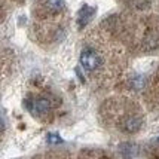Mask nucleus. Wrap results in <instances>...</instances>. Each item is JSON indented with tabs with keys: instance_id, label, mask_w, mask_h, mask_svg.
<instances>
[{
	"instance_id": "nucleus-4",
	"label": "nucleus",
	"mask_w": 159,
	"mask_h": 159,
	"mask_svg": "<svg viewBox=\"0 0 159 159\" xmlns=\"http://www.w3.org/2000/svg\"><path fill=\"white\" fill-rule=\"evenodd\" d=\"M94 12H95L94 7H89V6L85 5V6L80 9V12H79V25H80V27L85 25V24L91 20V16L94 15Z\"/></svg>"
},
{
	"instance_id": "nucleus-3",
	"label": "nucleus",
	"mask_w": 159,
	"mask_h": 159,
	"mask_svg": "<svg viewBox=\"0 0 159 159\" xmlns=\"http://www.w3.org/2000/svg\"><path fill=\"white\" fill-rule=\"evenodd\" d=\"M141 126V119L139 116H128V118L124 120L122 124V128H124L126 132H135L140 129Z\"/></svg>"
},
{
	"instance_id": "nucleus-1",
	"label": "nucleus",
	"mask_w": 159,
	"mask_h": 159,
	"mask_svg": "<svg viewBox=\"0 0 159 159\" xmlns=\"http://www.w3.org/2000/svg\"><path fill=\"white\" fill-rule=\"evenodd\" d=\"M80 64L86 71H95L101 64V58L95 51L86 48L80 52Z\"/></svg>"
},
{
	"instance_id": "nucleus-2",
	"label": "nucleus",
	"mask_w": 159,
	"mask_h": 159,
	"mask_svg": "<svg viewBox=\"0 0 159 159\" xmlns=\"http://www.w3.org/2000/svg\"><path fill=\"white\" fill-rule=\"evenodd\" d=\"M27 106L30 110L33 109L37 115H46L49 111V109H51V103L46 98H37L34 103H27Z\"/></svg>"
},
{
	"instance_id": "nucleus-5",
	"label": "nucleus",
	"mask_w": 159,
	"mask_h": 159,
	"mask_svg": "<svg viewBox=\"0 0 159 159\" xmlns=\"http://www.w3.org/2000/svg\"><path fill=\"white\" fill-rule=\"evenodd\" d=\"M46 7L49 11L60 12L66 7V3H64V0H46Z\"/></svg>"
},
{
	"instance_id": "nucleus-6",
	"label": "nucleus",
	"mask_w": 159,
	"mask_h": 159,
	"mask_svg": "<svg viewBox=\"0 0 159 159\" xmlns=\"http://www.w3.org/2000/svg\"><path fill=\"white\" fill-rule=\"evenodd\" d=\"M48 141L49 143H52V144H58V143H61V139H60L58 135H55V134H49Z\"/></svg>"
}]
</instances>
